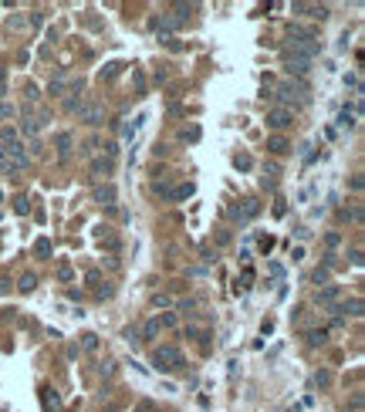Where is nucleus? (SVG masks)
Returning a JSON list of instances; mask_svg holds the SVG:
<instances>
[{
	"mask_svg": "<svg viewBox=\"0 0 365 412\" xmlns=\"http://www.w3.org/2000/svg\"><path fill=\"white\" fill-rule=\"evenodd\" d=\"M284 54H298V58H308L314 61L318 54H321V41H314V34H308V30H291L287 34V51Z\"/></svg>",
	"mask_w": 365,
	"mask_h": 412,
	"instance_id": "1",
	"label": "nucleus"
},
{
	"mask_svg": "<svg viewBox=\"0 0 365 412\" xmlns=\"http://www.w3.org/2000/svg\"><path fill=\"white\" fill-rule=\"evenodd\" d=\"M152 365H156V372H173V368L182 365V352L176 345H159L152 352Z\"/></svg>",
	"mask_w": 365,
	"mask_h": 412,
	"instance_id": "2",
	"label": "nucleus"
},
{
	"mask_svg": "<svg viewBox=\"0 0 365 412\" xmlns=\"http://www.w3.org/2000/svg\"><path fill=\"white\" fill-rule=\"evenodd\" d=\"M186 14H189V7H182V3H180L173 14H159V17L152 21V30H156L159 37H166V34H173V30H180V27H182Z\"/></svg>",
	"mask_w": 365,
	"mask_h": 412,
	"instance_id": "3",
	"label": "nucleus"
},
{
	"mask_svg": "<svg viewBox=\"0 0 365 412\" xmlns=\"http://www.w3.org/2000/svg\"><path fill=\"white\" fill-rule=\"evenodd\" d=\"M271 98H281V102H287V105H291V102L304 105V102H308V85H304V81H281ZM287 105H284V108H287Z\"/></svg>",
	"mask_w": 365,
	"mask_h": 412,
	"instance_id": "4",
	"label": "nucleus"
},
{
	"mask_svg": "<svg viewBox=\"0 0 365 412\" xmlns=\"http://www.w3.org/2000/svg\"><path fill=\"white\" fill-rule=\"evenodd\" d=\"M78 118L91 125V129H98V125H105V105H98V102H88V105H81L78 108Z\"/></svg>",
	"mask_w": 365,
	"mask_h": 412,
	"instance_id": "5",
	"label": "nucleus"
},
{
	"mask_svg": "<svg viewBox=\"0 0 365 412\" xmlns=\"http://www.w3.org/2000/svg\"><path fill=\"white\" fill-rule=\"evenodd\" d=\"M95 203L105 206V209H112V206L119 203V189H115L112 182H105V186H95Z\"/></svg>",
	"mask_w": 365,
	"mask_h": 412,
	"instance_id": "6",
	"label": "nucleus"
},
{
	"mask_svg": "<svg viewBox=\"0 0 365 412\" xmlns=\"http://www.w3.org/2000/svg\"><path fill=\"white\" fill-rule=\"evenodd\" d=\"M291 122H294V112H291V108H284V105H277V108L267 112V125H271V129H287Z\"/></svg>",
	"mask_w": 365,
	"mask_h": 412,
	"instance_id": "7",
	"label": "nucleus"
},
{
	"mask_svg": "<svg viewBox=\"0 0 365 412\" xmlns=\"http://www.w3.org/2000/svg\"><path fill=\"white\" fill-rule=\"evenodd\" d=\"M227 213H230L234 220H254V216L261 213V203H257V200H243L240 206H230Z\"/></svg>",
	"mask_w": 365,
	"mask_h": 412,
	"instance_id": "8",
	"label": "nucleus"
},
{
	"mask_svg": "<svg viewBox=\"0 0 365 412\" xmlns=\"http://www.w3.org/2000/svg\"><path fill=\"white\" fill-rule=\"evenodd\" d=\"M341 297V287L338 284H325V287H318V294H314V301L321 304V308H335V301Z\"/></svg>",
	"mask_w": 365,
	"mask_h": 412,
	"instance_id": "9",
	"label": "nucleus"
},
{
	"mask_svg": "<svg viewBox=\"0 0 365 412\" xmlns=\"http://www.w3.org/2000/svg\"><path fill=\"white\" fill-rule=\"evenodd\" d=\"M284 71H287V75H308V71H311V61L298 58V54H284Z\"/></svg>",
	"mask_w": 365,
	"mask_h": 412,
	"instance_id": "10",
	"label": "nucleus"
},
{
	"mask_svg": "<svg viewBox=\"0 0 365 412\" xmlns=\"http://www.w3.org/2000/svg\"><path fill=\"white\" fill-rule=\"evenodd\" d=\"M88 173H91L95 179L112 176V159H108V155H98V159H91V162H88Z\"/></svg>",
	"mask_w": 365,
	"mask_h": 412,
	"instance_id": "11",
	"label": "nucleus"
},
{
	"mask_svg": "<svg viewBox=\"0 0 365 412\" xmlns=\"http://www.w3.org/2000/svg\"><path fill=\"white\" fill-rule=\"evenodd\" d=\"M294 14H308L314 21H325L328 17V7H318V3H294Z\"/></svg>",
	"mask_w": 365,
	"mask_h": 412,
	"instance_id": "12",
	"label": "nucleus"
},
{
	"mask_svg": "<svg viewBox=\"0 0 365 412\" xmlns=\"http://www.w3.org/2000/svg\"><path fill=\"white\" fill-rule=\"evenodd\" d=\"M338 314H352V318H362V297H352V301L338 304Z\"/></svg>",
	"mask_w": 365,
	"mask_h": 412,
	"instance_id": "13",
	"label": "nucleus"
},
{
	"mask_svg": "<svg viewBox=\"0 0 365 412\" xmlns=\"http://www.w3.org/2000/svg\"><path fill=\"white\" fill-rule=\"evenodd\" d=\"M48 95H54V98L68 95V81H64V75H54V78H51V85H48Z\"/></svg>",
	"mask_w": 365,
	"mask_h": 412,
	"instance_id": "14",
	"label": "nucleus"
},
{
	"mask_svg": "<svg viewBox=\"0 0 365 412\" xmlns=\"http://www.w3.org/2000/svg\"><path fill=\"white\" fill-rule=\"evenodd\" d=\"M359 125V115L352 112V108H341L338 112V129H355Z\"/></svg>",
	"mask_w": 365,
	"mask_h": 412,
	"instance_id": "15",
	"label": "nucleus"
},
{
	"mask_svg": "<svg viewBox=\"0 0 365 412\" xmlns=\"http://www.w3.org/2000/svg\"><path fill=\"white\" fill-rule=\"evenodd\" d=\"M54 142H58V155H61V159H68V155H71V146H75V139H71L68 132H61Z\"/></svg>",
	"mask_w": 365,
	"mask_h": 412,
	"instance_id": "16",
	"label": "nucleus"
},
{
	"mask_svg": "<svg viewBox=\"0 0 365 412\" xmlns=\"http://www.w3.org/2000/svg\"><path fill=\"white\" fill-rule=\"evenodd\" d=\"M267 149H271V152H277V155H281V152H287V149H291V142H287V139H284V135H271V139H267Z\"/></svg>",
	"mask_w": 365,
	"mask_h": 412,
	"instance_id": "17",
	"label": "nucleus"
},
{
	"mask_svg": "<svg viewBox=\"0 0 365 412\" xmlns=\"http://www.w3.org/2000/svg\"><path fill=\"white\" fill-rule=\"evenodd\" d=\"M34 254H37V260H51V257H48V254H51V240L41 236V240L34 243Z\"/></svg>",
	"mask_w": 365,
	"mask_h": 412,
	"instance_id": "18",
	"label": "nucleus"
},
{
	"mask_svg": "<svg viewBox=\"0 0 365 412\" xmlns=\"http://www.w3.org/2000/svg\"><path fill=\"white\" fill-rule=\"evenodd\" d=\"M304 338H308V345H311V348H321V345L328 341V331H325V328H321V331H308Z\"/></svg>",
	"mask_w": 365,
	"mask_h": 412,
	"instance_id": "19",
	"label": "nucleus"
},
{
	"mask_svg": "<svg viewBox=\"0 0 365 412\" xmlns=\"http://www.w3.org/2000/svg\"><path fill=\"white\" fill-rule=\"evenodd\" d=\"M37 287V277L34 274H21V281H17V291H24V294H30Z\"/></svg>",
	"mask_w": 365,
	"mask_h": 412,
	"instance_id": "20",
	"label": "nucleus"
},
{
	"mask_svg": "<svg viewBox=\"0 0 365 412\" xmlns=\"http://www.w3.org/2000/svg\"><path fill=\"white\" fill-rule=\"evenodd\" d=\"M152 189H156L162 200H173V189H176V186H173L169 179H162V182H152Z\"/></svg>",
	"mask_w": 365,
	"mask_h": 412,
	"instance_id": "21",
	"label": "nucleus"
},
{
	"mask_svg": "<svg viewBox=\"0 0 365 412\" xmlns=\"http://www.w3.org/2000/svg\"><path fill=\"white\" fill-rule=\"evenodd\" d=\"M156 321H159V328H176V324H180V314H176V311H166V314H159Z\"/></svg>",
	"mask_w": 365,
	"mask_h": 412,
	"instance_id": "22",
	"label": "nucleus"
},
{
	"mask_svg": "<svg viewBox=\"0 0 365 412\" xmlns=\"http://www.w3.org/2000/svg\"><path fill=\"white\" fill-rule=\"evenodd\" d=\"M159 331H162V328H159V321L152 318V321H146V328H142V338H139V341H149V338H156Z\"/></svg>",
	"mask_w": 365,
	"mask_h": 412,
	"instance_id": "23",
	"label": "nucleus"
},
{
	"mask_svg": "<svg viewBox=\"0 0 365 412\" xmlns=\"http://www.w3.org/2000/svg\"><path fill=\"white\" fill-rule=\"evenodd\" d=\"M142 122H146V112H142V115H135V122H129V125H125V132H122V135H125V139H132V135H135V132H139V129H142Z\"/></svg>",
	"mask_w": 365,
	"mask_h": 412,
	"instance_id": "24",
	"label": "nucleus"
},
{
	"mask_svg": "<svg viewBox=\"0 0 365 412\" xmlns=\"http://www.w3.org/2000/svg\"><path fill=\"white\" fill-rule=\"evenodd\" d=\"M234 166H237V169H240V173H247V169H250V166H254V159H250V155H247V152H237V155H234Z\"/></svg>",
	"mask_w": 365,
	"mask_h": 412,
	"instance_id": "25",
	"label": "nucleus"
},
{
	"mask_svg": "<svg viewBox=\"0 0 365 412\" xmlns=\"http://www.w3.org/2000/svg\"><path fill=\"white\" fill-rule=\"evenodd\" d=\"M193 308H196V301H193V297H182V301H176V314H193Z\"/></svg>",
	"mask_w": 365,
	"mask_h": 412,
	"instance_id": "26",
	"label": "nucleus"
},
{
	"mask_svg": "<svg viewBox=\"0 0 365 412\" xmlns=\"http://www.w3.org/2000/svg\"><path fill=\"white\" fill-rule=\"evenodd\" d=\"M81 348H85V352H95V348H98V335L85 331V335H81Z\"/></svg>",
	"mask_w": 365,
	"mask_h": 412,
	"instance_id": "27",
	"label": "nucleus"
},
{
	"mask_svg": "<svg viewBox=\"0 0 365 412\" xmlns=\"http://www.w3.org/2000/svg\"><path fill=\"white\" fill-rule=\"evenodd\" d=\"M186 196H193V182H182L173 189V200H186Z\"/></svg>",
	"mask_w": 365,
	"mask_h": 412,
	"instance_id": "28",
	"label": "nucleus"
},
{
	"mask_svg": "<svg viewBox=\"0 0 365 412\" xmlns=\"http://www.w3.org/2000/svg\"><path fill=\"white\" fill-rule=\"evenodd\" d=\"M311 284H318V287H325V284H328V270H325V267H318V270L311 274Z\"/></svg>",
	"mask_w": 365,
	"mask_h": 412,
	"instance_id": "29",
	"label": "nucleus"
},
{
	"mask_svg": "<svg viewBox=\"0 0 365 412\" xmlns=\"http://www.w3.org/2000/svg\"><path fill=\"white\" fill-rule=\"evenodd\" d=\"M119 71H122V64H119V61H112V64H105V68H102V81H105V78H115Z\"/></svg>",
	"mask_w": 365,
	"mask_h": 412,
	"instance_id": "30",
	"label": "nucleus"
},
{
	"mask_svg": "<svg viewBox=\"0 0 365 412\" xmlns=\"http://www.w3.org/2000/svg\"><path fill=\"white\" fill-rule=\"evenodd\" d=\"M41 395H44V402H48L51 409H58V406H61V399L54 395V392H51V388H41Z\"/></svg>",
	"mask_w": 365,
	"mask_h": 412,
	"instance_id": "31",
	"label": "nucleus"
},
{
	"mask_svg": "<svg viewBox=\"0 0 365 412\" xmlns=\"http://www.w3.org/2000/svg\"><path fill=\"white\" fill-rule=\"evenodd\" d=\"M27 209H30V203H27V196L21 193V196L14 200V213H27Z\"/></svg>",
	"mask_w": 365,
	"mask_h": 412,
	"instance_id": "32",
	"label": "nucleus"
},
{
	"mask_svg": "<svg viewBox=\"0 0 365 412\" xmlns=\"http://www.w3.org/2000/svg\"><path fill=\"white\" fill-rule=\"evenodd\" d=\"M71 277H75V270H71L68 264H58V281H64V284H68Z\"/></svg>",
	"mask_w": 365,
	"mask_h": 412,
	"instance_id": "33",
	"label": "nucleus"
},
{
	"mask_svg": "<svg viewBox=\"0 0 365 412\" xmlns=\"http://www.w3.org/2000/svg\"><path fill=\"white\" fill-rule=\"evenodd\" d=\"M14 105H7V102H0V122H7V118H14Z\"/></svg>",
	"mask_w": 365,
	"mask_h": 412,
	"instance_id": "34",
	"label": "nucleus"
},
{
	"mask_svg": "<svg viewBox=\"0 0 365 412\" xmlns=\"http://www.w3.org/2000/svg\"><path fill=\"white\" fill-rule=\"evenodd\" d=\"M182 139H186V142H196V139H200V125H189V129L182 132Z\"/></svg>",
	"mask_w": 365,
	"mask_h": 412,
	"instance_id": "35",
	"label": "nucleus"
},
{
	"mask_svg": "<svg viewBox=\"0 0 365 412\" xmlns=\"http://www.w3.org/2000/svg\"><path fill=\"white\" fill-rule=\"evenodd\" d=\"M152 304H156V308H169L173 301H169V297H166V294H156V297H152Z\"/></svg>",
	"mask_w": 365,
	"mask_h": 412,
	"instance_id": "36",
	"label": "nucleus"
},
{
	"mask_svg": "<svg viewBox=\"0 0 365 412\" xmlns=\"http://www.w3.org/2000/svg\"><path fill=\"white\" fill-rule=\"evenodd\" d=\"M95 294H98V297H112V284H102V287H95Z\"/></svg>",
	"mask_w": 365,
	"mask_h": 412,
	"instance_id": "37",
	"label": "nucleus"
},
{
	"mask_svg": "<svg viewBox=\"0 0 365 412\" xmlns=\"http://www.w3.org/2000/svg\"><path fill=\"white\" fill-rule=\"evenodd\" d=\"M314 382H318V385H328V382H332V375H328V372H318V375H314Z\"/></svg>",
	"mask_w": 365,
	"mask_h": 412,
	"instance_id": "38",
	"label": "nucleus"
},
{
	"mask_svg": "<svg viewBox=\"0 0 365 412\" xmlns=\"http://www.w3.org/2000/svg\"><path fill=\"white\" fill-rule=\"evenodd\" d=\"M352 409H355V412L362 409V392H355V395H352Z\"/></svg>",
	"mask_w": 365,
	"mask_h": 412,
	"instance_id": "39",
	"label": "nucleus"
},
{
	"mask_svg": "<svg viewBox=\"0 0 365 412\" xmlns=\"http://www.w3.org/2000/svg\"><path fill=\"white\" fill-rule=\"evenodd\" d=\"M7 291H10V281H3V277H0V294H7Z\"/></svg>",
	"mask_w": 365,
	"mask_h": 412,
	"instance_id": "40",
	"label": "nucleus"
}]
</instances>
